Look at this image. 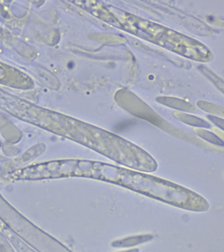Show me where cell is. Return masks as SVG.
<instances>
[{"instance_id":"3","label":"cell","mask_w":224,"mask_h":252,"mask_svg":"<svg viewBox=\"0 0 224 252\" xmlns=\"http://www.w3.org/2000/svg\"><path fill=\"white\" fill-rule=\"evenodd\" d=\"M208 119L211 120L214 124L218 126V127L222 128V129L224 130V120L220 119V118L214 117L212 116H208Z\"/></svg>"},{"instance_id":"4","label":"cell","mask_w":224,"mask_h":252,"mask_svg":"<svg viewBox=\"0 0 224 252\" xmlns=\"http://www.w3.org/2000/svg\"><path fill=\"white\" fill-rule=\"evenodd\" d=\"M122 252H139V250L138 249H134L129 250V251Z\"/></svg>"},{"instance_id":"2","label":"cell","mask_w":224,"mask_h":252,"mask_svg":"<svg viewBox=\"0 0 224 252\" xmlns=\"http://www.w3.org/2000/svg\"><path fill=\"white\" fill-rule=\"evenodd\" d=\"M198 131V135H199L200 137L204 138V139L210 141V143L220 146L224 145V142L222 141L220 138H218L217 136L214 135V134L210 133V132L207 131H201V130Z\"/></svg>"},{"instance_id":"1","label":"cell","mask_w":224,"mask_h":252,"mask_svg":"<svg viewBox=\"0 0 224 252\" xmlns=\"http://www.w3.org/2000/svg\"><path fill=\"white\" fill-rule=\"evenodd\" d=\"M151 236H139L135 237L126 238V239L119 240L112 244L115 247H129L137 245V244L142 243L150 240Z\"/></svg>"}]
</instances>
